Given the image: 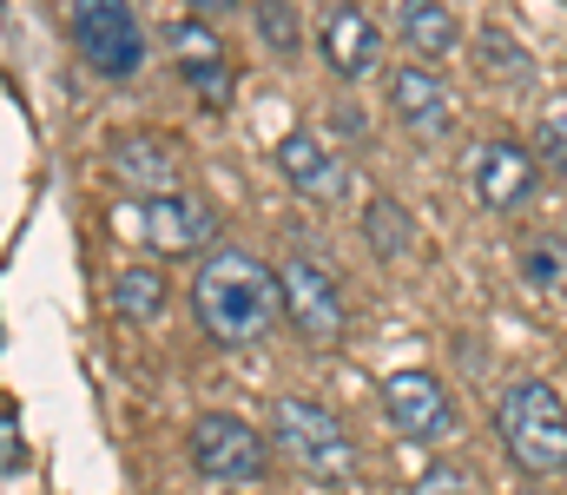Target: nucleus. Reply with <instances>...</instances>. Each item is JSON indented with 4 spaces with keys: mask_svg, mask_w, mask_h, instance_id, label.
I'll list each match as a JSON object with an SVG mask.
<instances>
[{
    "mask_svg": "<svg viewBox=\"0 0 567 495\" xmlns=\"http://www.w3.org/2000/svg\"><path fill=\"white\" fill-rule=\"evenodd\" d=\"M192 318L212 343H258L284 318V285L258 251L218 245L192 278Z\"/></svg>",
    "mask_w": 567,
    "mask_h": 495,
    "instance_id": "f257e3e1",
    "label": "nucleus"
},
{
    "mask_svg": "<svg viewBox=\"0 0 567 495\" xmlns=\"http://www.w3.org/2000/svg\"><path fill=\"white\" fill-rule=\"evenodd\" d=\"M495 436L528 476H567V403L555 396V383H508L495 396Z\"/></svg>",
    "mask_w": 567,
    "mask_h": 495,
    "instance_id": "f03ea898",
    "label": "nucleus"
},
{
    "mask_svg": "<svg viewBox=\"0 0 567 495\" xmlns=\"http://www.w3.org/2000/svg\"><path fill=\"white\" fill-rule=\"evenodd\" d=\"M265 423H271L278 456H290L310 483H350V476H357V443H350V430H343L323 403H310V396H278Z\"/></svg>",
    "mask_w": 567,
    "mask_h": 495,
    "instance_id": "7ed1b4c3",
    "label": "nucleus"
},
{
    "mask_svg": "<svg viewBox=\"0 0 567 495\" xmlns=\"http://www.w3.org/2000/svg\"><path fill=\"white\" fill-rule=\"evenodd\" d=\"M66 33L80 47V60L100 80H133L145 66V27L133 0H73L66 7Z\"/></svg>",
    "mask_w": 567,
    "mask_h": 495,
    "instance_id": "20e7f679",
    "label": "nucleus"
},
{
    "mask_svg": "<svg viewBox=\"0 0 567 495\" xmlns=\"http://www.w3.org/2000/svg\"><path fill=\"white\" fill-rule=\"evenodd\" d=\"M185 456H192L198 476H212V483H225V489L258 483V476L271 470V443H265L245 416H231V410H205V416L192 423V436H185Z\"/></svg>",
    "mask_w": 567,
    "mask_h": 495,
    "instance_id": "39448f33",
    "label": "nucleus"
},
{
    "mask_svg": "<svg viewBox=\"0 0 567 495\" xmlns=\"http://www.w3.org/2000/svg\"><path fill=\"white\" fill-rule=\"evenodd\" d=\"M278 285H284V318H290V330H297L310 350H337L343 330H350L343 285H337L317 258H284Z\"/></svg>",
    "mask_w": 567,
    "mask_h": 495,
    "instance_id": "423d86ee",
    "label": "nucleus"
},
{
    "mask_svg": "<svg viewBox=\"0 0 567 495\" xmlns=\"http://www.w3.org/2000/svg\"><path fill=\"white\" fill-rule=\"evenodd\" d=\"M377 403H383V416H390V430L403 443H449L462 430L455 396H449V383L435 370H390L383 390H377Z\"/></svg>",
    "mask_w": 567,
    "mask_h": 495,
    "instance_id": "0eeeda50",
    "label": "nucleus"
},
{
    "mask_svg": "<svg viewBox=\"0 0 567 495\" xmlns=\"http://www.w3.org/2000/svg\"><path fill=\"white\" fill-rule=\"evenodd\" d=\"M535 185H542V159H535V146H522V140H482V146L468 153V192H475V205L495 212V218L522 212V205L535 198Z\"/></svg>",
    "mask_w": 567,
    "mask_h": 495,
    "instance_id": "6e6552de",
    "label": "nucleus"
},
{
    "mask_svg": "<svg viewBox=\"0 0 567 495\" xmlns=\"http://www.w3.org/2000/svg\"><path fill=\"white\" fill-rule=\"evenodd\" d=\"M383 93H390V113H396V126H403L410 140L429 146V140H449V133H455V86H449L435 66H423V60H416V66H396Z\"/></svg>",
    "mask_w": 567,
    "mask_h": 495,
    "instance_id": "1a4fd4ad",
    "label": "nucleus"
},
{
    "mask_svg": "<svg viewBox=\"0 0 567 495\" xmlns=\"http://www.w3.org/2000/svg\"><path fill=\"white\" fill-rule=\"evenodd\" d=\"M317 53H323V66L337 80H370L383 66V27H377V13H363L357 0H337L323 13V27H317Z\"/></svg>",
    "mask_w": 567,
    "mask_h": 495,
    "instance_id": "9d476101",
    "label": "nucleus"
},
{
    "mask_svg": "<svg viewBox=\"0 0 567 495\" xmlns=\"http://www.w3.org/2000/svg\"><path fill=\"white\" fill-rule=\"evenodd\" d=\"M165 47H172V66L185 73V86L198 93V106H205V113H225V100H231V60H225V40H218L205 20H178V27L165 33Z\"/></svg>",
    "mask_w": 567,
    "mask_h": 495,
    "instance_id": "9b49d317",
    "label": "nucleus"
},
{
    "mask_svg": "<svg viewBox=\"0 0 567 495\" xmlns=\"http://www.w3.org/2000/svg\"><path fill=\"white\" fill-rule=\"evenodd\" d=\"M140 231L158 251H205L218 238V212L192 192H158V198L140 205Z\"/></svg>",
    "mask_w": 567,
    "mask_h": 495,
    "instance_id": "f8f14e48",
    "label": "nucleus"
},
{
    "mask_svg": "<svg viewBox=\"0 0 567 495\" xmlns=\"http://www.w3.org/2000/svg\"><path fill=\"white\" fill-rule=\"evenodd\" d=\"M106 159H113V178L133 185V192H145V198L185 192V159H178V146L158 140V133H120Z\"/></svg>",
    "mask_w": 567,
    "mask_h": 495,
    "instance_id": "ddd939ff",
    "label": "nucleus"
},
{
    "mask_svg": "<svg viewBox=\"0 0 567 495\" xmlns=\"http://www.w3.org/2000/svg\"><path fill=\"white\" fill-rule=\"evenodd\" d=\"M271 165L284 172V185L303 192L310 205H337L343 198V159L317 133H284L278 146H271Z\"/></svg>",
    "mask_w": 567,
    "mask_h": 495,
    "instance_id": "4468645a",
    "label": "nucleus"
},
{
    "mask_svg": "<svg viewBox=\"0 0 567 495\" xmlns=\"http://www.w3.org/2000/svg\"><path fill=\"white\" fill-rule=\"evenodd\" d=\"M396 33H403V47H410L423 66L449 60V53L462 47V20H455L442 0H403V7H396Z\"/></svg>",
    "mask_w": 567,
    "mask_h": 495,
    "instance_id": "2eb2a0df",
    "label": "nucleus"
},
{
    "mask_svg": "<svg viewBox=\"0 0 567 495\" xmlns=\"http://www.w3.org/2000/svg\"><path fill=\"white\" fill-rule=\"evenodd\" d=\"M165 305H172L165 271H152V265H126V271L113 278V311H120L126 324H158Z\"/></svg>",
    "mask_w": 567,
    "mask_h": 495,
    "instance_id": "dca6fc26",
    "label": "nucleus"
},
{
    "mask_svg": "<svg viewBox=\"0 0 567 495\" xmlns=\"http://www.w3.org/2000/svg\"><path fill=\"white\" fill-rule=\"evenodd\" d=\"M363 245H370L377 258H403V251L416 245V218H410L396 198H370V205H363Z\"/></svg>",
    "mask_w": 567,
    "mask_h": 495,
    "instance_id": "f3484780",
    "label": "nucleus"
},
{
    "mask_svg": "<svg viewBox=\"0 0 567 495\" xmlns=\"http://www.w3.org/2000/svg\"><path fill=\"white\" fill-rule=\"evenodd\" d=\"M475 66H482L488 80H528V73H535V53H528L508 27H482V33H475Z\"/></svg>",
    "mask_w": 567,
    "mask_h": 495,
    "instance_id": "a211bd4d",
    "label": "nucleus"
},
{
    "mask_svg": "<svg viewBox=\"0 0 567 495\" xmlns=\"http://www.w3.org/2000/svg\"><path fill=\"white\" fill-rule=\"evenodd\" d=\"M522 278L535 291H567V238H535L522 245Z\"/></svg>",
    "mask_w": 567,
    "mask_h": 495,
    "instance_id": "6ab92c4d",
    "label": "nucleus"
},
{
    "mask_svg": "<svg viewBox=\"0 0 567 495\" xmlns=\"http://www.w3.org/2000/svg\"><path fill=\"white\" fill-rule=\"evenodd\" d=\"M535 159H542V172L567 178V100H555V106L535 120Z\"/></svg>",
    "mask_w": 567,
    "mask_h": 495,
    "instance_id": "aec40b11",
    "label": "nucleus"
},
{
    "mask_svg": "<svg viewBox=\"0 0 567 495\" xmlns=\"http://www.w3.org/2000/svg\"><path fill=\"white\" fill-rule=\"evenodd\" d=\"M258 33H265V47L271 53H297V13H290V0H258Z\"/></svg>",
    "mask_w": 567,
    "mask_h": 495,
    "instance_id": "412c9836",
    "label": "nucleus"
},
{
    "mask_svg": "<svg viewBox=\"0 0 567 495\" xmlns=\"http://www.w3.org/2000/svg\"><path fill=\"white\" fill-rule=\"evenodd\" d=\"M410 495H482V483H475L462 463H429L423 476L410 483Z\"/></svg>",
    "mask_w": 567,
    "mask_h": 495,
    "instance_id": "4be33fe9",
    "label": "nucleus"
},
{
    "mask_svg": "<svg viewBox=\"0 0 567 495\" xmlns=\"http://www.w3.org/2000/svg\"><path fill=\"white\" fill-rule=\"evenodd\" d=\"M27 456H20V430H13V410L0 403V476H13Z\"/></svg>",
    "mask_w": 567,
    "mask_h": 495,
    "instance_id": "5701e85b",
    "label": "nucleus"
},
{
    "mask_svg": "<svg viewBox=\"0 0 567 495\" xmlns=\"http://www.w3.org/2000/svg\"><path fill=\"white\" fill-rule=\"evenodd\" d=\"M198 13H231V7H245V0H192Z\"/></svg>",
    "mask_w": 567,
    "mask_h": 495,
    "instance_id": "b1692460",
    "label": "nucleus"
},
{
    "mask_svg": "<svg viewBox=\"0 0 567 495\" xmlns=\"http://www.w3.org/2000/svg\"><path fill=\"white\" fill-rule=\"evenodd\" d=\"M522 495H548V489H522Z\"/></svg>",
    "mask_w": 567,
    "mask_h": 495,
    "instance_id": "393cba45",
    "label": "nucleus"
}]
</instances>
